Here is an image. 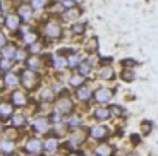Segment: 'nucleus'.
Masks as SVG:
<instances>
[{"mask_svg": "<svg viewBox=\"0 0 158 156\" xmlns=\"http://www.w3.org/2000/svg\"><path fill=\"white\" fill-rule=\"evenodd\" d=\"M45 35L52 39H57L62 35V27H60V24L57 23V21H48V23L45 24Z\"/></svg>", "mask_w": 158, "mask_h": 156, "instance_id": "nucleus-1", "label": "nucleus"}, {"mask_svg": "<svg viewBox=\"0 0 158 156\" xmlns=\"http://www.w3.org/2000/svg\"><path fill=\"white\" fill-rule=\"evenodd\" d=\"M21 81H23V84L28 88V89H33V88L36 86V82H38V77H36V74L33 72L31 69H28V70H24L23 72Z\"/></svg>", "mask_w": 158, "mask_h": 156, "instance_id": "nucleus-2", "label": "nucleus"}, {"mask_svg": "<svg viewBox=\"0 0 158 156\" xmlns=\"http://www.w3.org/2000/svg\"><path fill=\"white\" fill-rule=\"evenodd\" d=\"M112 96H114V93H112L110 89H107V88H102V89H98L95 93V98H96V101L100 103H105V101H110Z\"/></svg>", "mask_w": 158, "mask_h": 156, "instance_id": "nucleus-3", "label": "nucleus"}, {"mask_svg": "<svg viewBox=\"0 0 158 156\" xmlns=\"http://www.w3.org/2000/svg\"><path fill=\"white\" fill-rule=\"evenodd\" d=\"M72 108V101L69 98H60L59 101H57V112L59 113H65Z\"/></svg>", "mask_w": 158, "mask_h": 156, "instance_id": "nucleus-4", "label": "nucleus"}, {"mask_svg": "<svg viewBox=\"0 0 158 156\" xmlns=\"http://www.w3.org/2000/svg\"><path fill=\"white\" fill-rule=\"evenodd\" d=\"M26 151H28V153H33V154L40 153V151H41V141H38V139H29L28 142H26Z\"/></svg>", "mask_w": 158, "mask_h": 156, "instance_id": "nucleus-5", "label": "nucleus"}, {"mask_svg": "<svg viewBox=\"0 0 158 156\" xmlns=\"http://www.w3.org/2000/svg\"><path fill=\"white\" fill-rule=\"evenodd\" d=\"M114 76H115V72L110 65H103L102 69H100V77H102L103 81H112Z\"/></svg>", "mask_w": 158, "mask_h": 156, "instance_id": "nucleus-6", "label": "nucleus"}, {"mask_svg": "<svg viewBox=\"0 0 158 156\" xmlns=\"http://www.w3.org/2000/svg\"><path fill=\"white\" fill-rule=\"evenodd\" d=\"M19 19H21L19 16H14V14H10V16H7V19H5V24H7L9 29L16 31L17 27H19V23H21Z\"/></svg>", "mask_w": 158, "mask_h": 156, "instance_id": "nucleus-7", "label": "nucleus"}, {"mask_svg": "<svg viewBox=\"0 0 158 156\" xmlns=\"http://www.w3.org/2000/svg\"><path fill=\"white\" fill-rule=\"evenodd\" d=\"M91 136L95 137V139H103V137L107 136V127H103V125H95V127L91 129Z\"/></svg>", "mask_w": 158, "mask_h": 156, "instance_id": "nucleus-8", "label": "nucleus"}, {"mask_svg": "<svg viewBox=\"0 0 158 156\" xmlns=\"http://www.w3.org/2000/svg\"><path fill=\"white\" fill-rule=\"evenodd\" d=\"M17 10H19V12H17V16H19V17H23L24 21L31 19L33 10H31V7H29V5H26V4H24V5H21V7L17 9Z\"/></svg>", "mask_w": 158, "mask_h": 156, "instance_id": "nucleus-9", "label": "nucleus"}, {"mask_svg": "<svg viewBox=\"0 0 158 156\" xmlns=\"http://www.w3.org/2000/svg\"><path fill=\"white\" fill-rule=\"evenodd\" d=\"M16 53H17V48L14 45H5L4 50H2V55H4L5 59H14Z\"/></svg>", "mask_w": 158, "mask_h": 156, "instance_id": "nucleus-10", "label": "nucleus"}, {"mask_svg": "<svg viewBox=\"0 0 158 156\" xmlns=\"http://www.w3.org/2000/svg\"><path fill=\"white\" fill-rule=\"evenodd\" d=\"M26 65H28L31 70H35V69H40V67H41V60H40V57H36V55H33V57H29V59L26 60Z\"/></svg>", "mask_w": 158, "mask_h": 156, "instance_id": "nucleus-11", "label": "nucleus"}, {"mask_svg": "<svg viewBox=\"0 0 158 156\" xmlns=\"http://www.w3.org/2000/svg\"><path fill=\"white\" fill-rule=\"evenodd\" d=\"M77 98L79 100H83V101H88V100L91 98V89L86 88V86H81L77 89Z\"/></svg>", "mask_w": 158, "mask_h": 156, "instance_id": "nucleus-12", "label": "nucleus"}, {"mask_svg": "<svg viewBox=\"0 0 158 156\" xmlns=\"http://www.w3.org/2000/svg\"><path fill=\"white\" fill-rule=\"evenodd\" d=\"M84 48H86L88 53H95V51L98 50V39H96V38H89L86 41V45H84Z\"/></svg>", "mask_w": 158, "mask_h": 156, "instance_id": "nucleus-13", "label": "nucleus"}, {"mask_svg": "<svg viewBox=\"0 0 158 156\" xmlns=\"http://www.w3.org/2000/svg\"><path fill=\"white\" fill-rule=\"evenodd\" d=\"M35 129L38 130V132H47L48 120H47V118H36V120H35Z\"/></svg>", "mask_w": 158, "mask_h": 156, "instance_id": "nucleus-14", "label": "nucleus"}, {"mask_svg": "<svg viewBox=\"0 0 158 156\" xmlns=\"http://www.w3.org/2000/svg\"><path fill=\"white\" fill-rule=\"evenodd\" d=\"M12 101H14V105L23 106L24 103H26V96H24V93H21V91H16V93H12Z\"/></svg>", "mask_w": 158, "mask_h": 156, "instance_id": "nucleus-15", "label": "nucleus"}, {"mask_svg": "<svg viewBox=\"0 0 158 156\" xmlns=\"http://www.w3.org/2000/svg\"><path fill=\"white\" fill-rule=\"evenodd\" d=\"M53 67L59 69V70L65 69V67H67V59H64V57H55V59H53Z\"/></svg>", "mask_w": 158, "mask_h": 156, "instance_id": "nucleus-16", "label": "nucleus"}, {"mask_svg": "<svg viewBox=\"0 0 158 156\" xmlns=\"http://www.w3.org/2000/svg\"><path fill=\"white\" fill-rule=\"evenodd\" d=\"M5 84H7V86H17V84H19V77H17L16 74L9 72V74L5 76Z\"/></svg>", "mask_w": 158, "mask_h": 156, "instance_id": "nucleus-17", "label": "nucleus"}, {"mask_svg": "<svg viewBox=\"0 0 158 156\" xmlns=\"http://www.w3.org/2000/svg\"><path fill=\"white\" fill-rule=\"evenodd\" d=\"M77 70H79V74L83 76V77H84V76H88V74L91 72V65H89V62H81V64L77 65Z\"/></svg>", "mask_w": 158, "mask_h": 156, "instance_id": "nucleus-18", "label": "nucleus"}, {"mask_svg": "<svg viewBox=\"0 0 158 156\" xmlns=\"http://www.w3.org/2000/svg\"><path fill=\"white\" fill-rule=\"evenodd\" d=\"M95 117L100 118V120H105V118L110 117V110H108V108H96Z\"/></svg>", "mask_w": 158, "mask_h": 156, "instance_id": "nucleus-19", "label": "nucleus"}, {"mask_svg": "<svg viewBox=\"0 0 158 156\" xmlns=\"http://www.w3.org/2000/svg\"><path fill=\"white\" fill-rule=\"evenodd\" d=\"M43 146H45V149H47V151L53 153L57 149V146H59V142H57V139H53V137H52V139H48Z\"/></svg>", "mask_w": 158, "mask_h": 156, "instance_id": "nucleus-20", "label": "nucleus"}, {"mask_svg": "<svg viewBox=\"0 0 158 156\" xmlns=\"http://www.w3.org/2000/svg\"><path fill=\"white\" fill-rule=\"evenodd\" d=\"M84 31H86V24H84V23L72 24V33H74V35H83Z\"/></svg>", "mask_w": 158, "mask_h": 156, "instance_id": "nucleus-21", "label": "nucleus"}, {"mask_svg": "<svg viewBox=\"0 0 158 156\" xmlns=\"http://www.w3.org/2000/svg\"><path fill=\"white\" fill-rule=\"evenodd\" d=\"M110 146H107V144H102V146H98L96 148V156H108L110 154Z\"/></svg>", "mask_w": 158, "mask_h": 156, "instance_id": "nucleus-22", "label": "nucleus"}, {"mask_svg": "<svg viewBox=\"0 0 158 156\" xmlns=\"http://www.w3.org/2000/svg\"><path fill=\"white\" fill-rule=\"evenodd\" d=\"M0 151L12 153V151H14V144H12L10 141H2V142H0Z\"/></svg>", "mask_w": 158, "mask_h": 156, "instance_id": "nucleus-23", "label": "nucleus"}, {"mask_svg": "<svg viewBox=\"0 0 158 156\" xmlns=\"http://www.w3.org/2000/svg\"><path fill=\"white\" fill-rule=\"evenodd\" d=\"M79 64H81V57H79L77 53H76V55H71V57L67 59V65H69V67H77Z\"/></svg>", "mask_w": 158, "mask_h": 156, "instance_id": "nucleus-24", "label": "nucleus"}, {"mask_svg": "<svg viewBox=\"0 0 158 156\" xmlns=\"http://www.w3.org/2000/svg\"><path fill=\"white\" fill-rule=\"evenodd\" d=\"M83 82H84V77L81 74H74L71 77V84H72V86H79V88H81V86H83Z\"/></svg>", "mask_w": 158, "mask_h": 156, "instance_id": "nucleus-25", "label": "nucleus"}, {"mask_svg": "<svg viewBox=\"0 0 158 156\" xmlns=\"http://www.w3.org/2000/svg\"><path fill=\"white\" fill-rule=\"evenodd\" d=\"M12 113V106L7 105V103H4V105H0V115L2 117H9Z\"/></svg>", "mask_w": 158, "mask_h": 156, "instance_id": "nucleus-26", "label": "nucleus"}, {"mask_svg": "<svg viewBox=\"0 0 158 156\" xmlns=\"http://www.w3.org/2000/svg\"><path fill=\"white\" fill-rule=\"evenodd\" d=\"M122 79H124V81H127V82L134 81V72H132V70H129V69H124L122 70Z\"/></svg>", "mask_w": 158, "mask_h": 156, "instance_id": "nucleus-27", "label": "nucleus"}, {"mask_svg": "<svg viewBox=\"0 0 158 156\" xmlns=\"http://www.w3.org/2000/svg\"><path fill=\"white\" fill-rule=\"evenodd\" d=\"M77 16H79V10H77V9H69V10L64 14V17H65V19H76Z\"/></svg>", "mask_w": 158, "mask_h": 156, "instance_id": "nucleus-28", "label": "nucleus"}, {"mask_svg": "<svg viewBox=\"0 0 158 156\" xmlns=\"http://www.w3.org/2000/svg\"><path fill=\"white\" fill-rule=\"evenodd\" d=\"M83 139H84L83 134H81V132H76V134H72V136H71V144H79Z\"/></svg>", "mask_w": 158, "mask_h": 156, "instance_id": "nucleus-29", "label": "nucleus"}, {"mask_svg": "<svg viewBox=\"0 0 158 156\" xmlns=\"http://www.w3.org/2000/svg\"><path fill=\"white\" fill-rule=\"evenodd\" d=\"M36 38H38L36 33H28V35L24 36V41H26L28 45H33V43H36Z\"/></svg>", "mask_w": 158, "mask_h": 156, "instance_id": "nucleus-30", "label": "nucleus"}, {"mask_svg": "<svg viewBox=\"0 0 158 156\" xmlns=\"http://www.w3.org/2000/svg\"><path fill=\"white\" fill-rule=\"evenodd\" d=\"M12 125H16V127L24 125V117L23 115H14V117H12Z\"/></svg>", "mask_w": 158, "mask_h": 156, "instance_id": "nucleus-31", "label": "nucleus"}, {"mask_svg": "<svg viewBox=\"0 0 158 156\" xmlns=\"http://www.w3.org/2000/svg\"><path fill=\"white\" fill-rule=\"evenodd\" d=\"M45 5H47V0H31L33 9H43Z\"/></svg>", "mask_w": 158, "mask_h": 156, "instance_id": "nucleus-32", "label": "nucleus"}, {"mask_svg": "<svg viewBox=\"0 0 158 156\" xmlns=\"http://www.w3.org/2000/svg\"><path fill=\"white\" fill-rule=\"evenodd\" d=\"M151 129H153V124H151V122H144V124L141 125L143 134H150V132H151Z\"/></svg>", "mask_w": 158, "mask_h": 156, "instance_id": "nucleus-33", "label": "nucleus"}, {"mask_svg": "<svg viewBox=\"0 0 158 156\" xmlns=\"http://www.w3.org/2000/svg\"><path fill=\"white\" fill-rule=\"evenodd\" d=\"M62 7H65L69 10V9H74L76 7V2L74 0H62Z\"/></svg>", "mask_w": 158, "mask_h": 156, "instance_id": "nucleus-34", "label": "nucleus"}, {"mask_svg": "<svg viewBox=\"0 0 158 156\" xmlns=\"http://www.w3.org/2000/svg\"><path fill=\"white\" fill-rule=\"evenodd\" d=\"M0 69H2V70H9V69H10V62H9V59L0 60Z\"/></svg>", "mask_w": 158, "mask_h": 156, "instance_id": "nucleus-35", "label": "nucleus"}, {"mask_svg": "<svg viewBox=\"0 0 158 156\" xmlns=\"http://www.w3.org/2000/svg\"><path fill=\"white\" fill-rule=\"evenodd\" d=\"M40 50H41V45L40 43H33L31 47H29V51H31V53H40Z\"/></svg>", "mask_w": 158, "mask_h": 156, "instance_id": "nucleus-36", "label": "nucleus"}, {"mask_svg": "<svg viewBox=\"0 0 158 156\" xmlns=\"http://www.w3.org/2000/svg\"><path fill=\"white\" fill-rule=\"evenodd\" d=\"M67 124L71 125V127H77V125H79V118H77V117H71V118L67 120Z\"/></svg>", "mask_w": 158, "mask_h": 156, "instance_id": "nucleus-37", "label": "nucleus"}, {"mask_svg": "<svg viewBox=\"0 0 158 156\" xmlns=\"http://www.w3.org/2000/svg\"><path fill=\"white\" fill-rule=\"evenodd\" d=\"M5 45H7V38H5L4 33H0V48H4Z\"/></svg>", "mask_w": 158, "mask_h": 156, "instance_id": "nucleus-38", "label": "nucleus"}, {"mask_svg": "<svg viewBox=\"0 0 158 156\" xmlns=\"http://www.w3.org/2000/svg\"><path fill=\"white\" fill-rule=\"evenodd\" d=\"M52 96H53V94H52V91H43V94H41V98H43V100H52Z\"/></svg>", "mask_w": 158, "mask_h": 156, "instance_id": "nucleus-39", "label": "nucleus"}, {"mask_svg": "<svg viewBox=\"0 0 158 156\" xmlns=\"http://www.w3.org/2000/svg\"><path fill=\"white\" fill-rule=\"evenodd\" d=\"M110 113H114V115H120V113H122V110H120V108H118V106H117V105H115V106H114V108H112V110H110Z\"/></svg>", "mask_w": 158, "mask_h": 156, "instance_id": "nucleus-40", "label": "nucleus"}, {"mask_svg": "<svg viewBox=\"0 0 158 156\" xmlns=\"http://www.w3.org/2000/svg\"><path fill=\"white\" fill-rule=\"evenodd\" d=\"M16 59H24V50H17V53H16Z\"/></svg>", "mask_w": 158, "mask_h": 156, "instance_id": "nucleus-41", "label": "nucleus"}, {"mask_svg": "<svg viewBox=\"0 0 158 156\" xmlns=\"http://www.w3.org/2000/svg\"><path fill=\"white\" fill-rule=\"evenodd\" d=\"M2 24H4V17L0 16V26H2Z\"/></svg>", "mask_w": 158, "mask_h": 156, "instance_id": "nucleus-42", "label": "nucleus"}, {"mask_svg": "<svg viewBox=\"0 0 158 156\" xmlns=\"http://www.w3.org/2000/svg\"><path fill=\"white\" fill-rule=\"evenodd\" d=\"M86 156H96V154H86Z\"/></svg>", "mask_w": 158, "mask_h": 156, "instance_id": "nucleus-43", "label": "nucleus"}, {"mask_svg": "<svg viewBox=\"0 0 158 156\" xmlns=\"http://www.w3.org/2000/svg\"><path fill=\"white\" fill-rule=\"evenodd\" d=\"M71 156H79V154H71Z\"/></svg>", "mask_w": 158, "mask_h": 156, "instance_id": "nucleus-44", "label": "nucleus"}, {"mask_svg": "<svg viewBox=\"0 0 158 156\" xmlns=\"http://www.w3.org/2000/svg\"><path fill=\"white\" fill-rule=\"evenodd\" d=\"M0 130H2V124H0Z\"/></svg>", "mask_w": 158, "mask_h": 156, "instance_id": "nucleus-45", "label": "nucleus"}]
</instances>
